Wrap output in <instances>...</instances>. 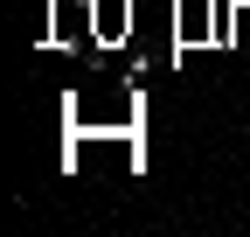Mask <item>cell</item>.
I'll list each match as a JSON object with an SVG mask.
<instances>
[{
    "label": "cell",
    "instance_id": "cell-2",
    "mask_svg": "<svg viewBox=\"0 0 250 237\" xmlns=\"http://www.w3.org/2000/svg\"><path fill=\"white\" fill-rule=\"evenodd\" d=\"M195 42H215V0H208V7L174 14V56H181V49H195Z\"/></svg>",
    "mask_w": 250,
    "mask_h": 237
},
{
    "label": "cell",
    "instance_id": "cell-1",
    "mask_svg": "<svg viewBox=\"0 0 250 237\" xmlns=\"http://www.w3.org/2000/svg\"><path fill=\"white\" fill-rule=\"evenodd\" d=\"M90 28H98V49L132 35V0H90Z\"/></svg>",
    "mask_w": 250,
    "mask_h": 237
},
{
    "label": "cell",
    "instance_id": "cell-3",
    "mask_svg": "<svg viewBox=\"0 0 250 237\" xmlns=\"http://www.w3.org/2000/svg\"><path fill=\"white\" fill-rule=\"evenodd\" d=\"M229 49H250V0H236V28H229Z\"/></svg>",
    "mask_w": 250,
    "mask_h": 237
}]
</instances>
